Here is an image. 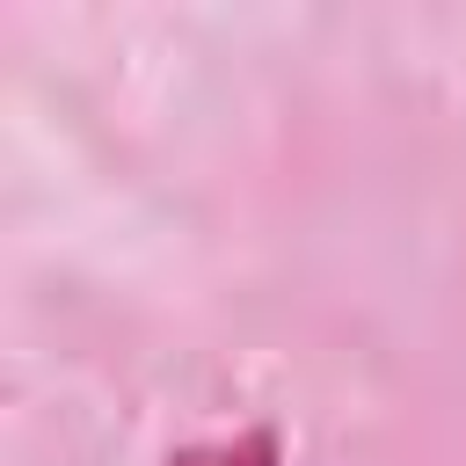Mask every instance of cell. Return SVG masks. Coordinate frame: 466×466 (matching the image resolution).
Wrapping results in <instances>:
<instances>
[{"label":"cell","mask_w":466,"mask_h":466,"mask_svg":"<svg viewBox=\"0 0 466 466\" xmlns=\"http://www.w3.org/2000/svg\"><path fill=\"white\" fill-rule=\"evenodd\" d=\"M175 466H277V437H269V430H255V437H240V444H211V451H182Z\"/></svg>","instance_id":"cell-1"}]
</instances>
